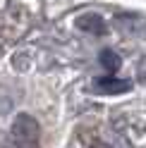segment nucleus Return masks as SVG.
Masks as SVG:
<instances>
[{
	"mask_svg": "<svg viewBox=\"0 0 146 148\" xmlns=\"http://www.w3.org/2000/svg\"><path fill=\"white\" fill-rule=\"evenodd\" d=\"M14 148H41V129L31 115H17L12 122Z\"/></svg>",
	"mask_w": 146,
	"mask_h": 148,
	"instance_id": "obj_1",
	"label": "nucleus"
},
{
	"mask_svg": "<svg viewBox=\"0 0 146 148\" xmlns=\"http://www.w3.org/2000/svg\"><path fill=\"white\" fill-rule=\"evenodd\" d=\"M132 84L127 79H117V77H98L94 81V91L103 96H115V93H125V91H129Z\"/></svg>",
	"mask_w": 146,
	"mask_h": 148,
	"instance_id": "obj_2",
	"label": "nucleus"
},
{
	"mask_svg": "<svg viewBox=\"0 0 146 148\" xmlns=\"http://www.w3.org/2000/svg\"><path fill=\"white\" fill-rule=\"evenodd\" d=\"M77 26L81 31H86V34H96V36H103L105 34V22H103V17L101 14H96V12H86V14H81L77 17Z\"/></svg>",
	"mask_w": 146,
	"mask_h": 148,
	"instance_id": "obj_3",
	"label": "nucleus"
},
{
	"mask_svg": "<svg viewBox=\"0 0 146 148\" xmlns=\"http://www.w3.org/2000/svg\"><path fill=\"white\" fill-rule=\"evenodd\" d=\"M101 64H103L108 72H117V69H120V64H122V60H120V55H117L115 50H103L101 53Z\"/></svg>",
	"mask_w": 146,
	"mask_h": 148,
	"instance_id": "obj_4",
	"label": "nucleus"
}]
</instances>
